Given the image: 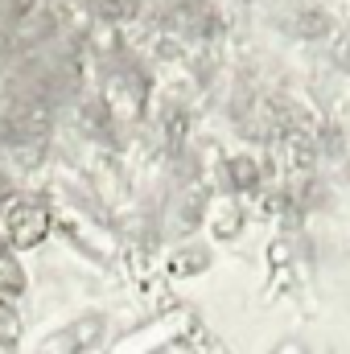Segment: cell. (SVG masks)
<instances>
[{
	"mask_svg": "<svg viewBox=\"0 0 350 354\" xmlns=\"http://www.w3.org/2000/svg\"><path fill=\"white\" fill-rule=\"evenodd\" d=\"M276 354H301V346H293V342H284V346H280Z\"/></svg>",
	"mask_w": 350,
	"mask_h": 354,
	"instance_id": "7a4b0ae2",
	"label": "cell"
},
{
	"mask_svg": "<svg viewBox=\"0 0 350 354\" xmlns=\"http://www.w3.org/2000/svg\"><path fill=\"white\" fill-rule=\"evenodd\" d=\"M181 326H185V313L157 317V322H149L145 330H132V334H124V338H120V346H116L111 354H153L161 342H169Z\"/></svg>",
	"mask_w": 350,
	"mask_h": 354,
	"instance_id": "6da1fadb",
	"label": "cell"
}]
</instances>
